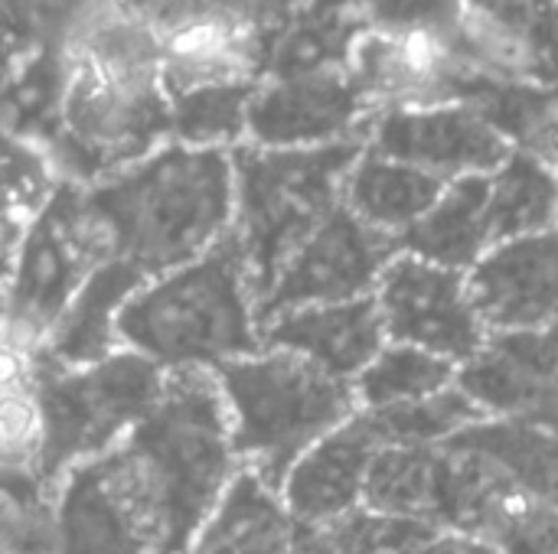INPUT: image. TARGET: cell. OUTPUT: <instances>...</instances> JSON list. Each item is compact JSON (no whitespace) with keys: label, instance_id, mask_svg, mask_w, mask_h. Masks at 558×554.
<instances>
[{"label":"cell","instance_id":"1","mask_svg":"<svg viewBox=\"0 0 558 554\" xmlns=\"http://www.w3.org/2000/svg\"><path fill=\"white\" fill-rule=\"evenodd\" d=\"M167 134L170 98L157 33L121 3L59 56L56 160L72 176L98 183L160 150Z\"/></svg>","mask_w":558,"mask_h":554},{"label":"cell","instance_id":"2","mask_svg":"<svg viewBox=\"0 0 558 554\" xmlns=\"http://www.w3.org/2000/svg\"><path fill=\"white\" fill-rule=\"evenodd\" d=\"M111 261L137 281L199 261L229 238L235 163L219 147L163 144L128 170L85 189Z\"/></svg>","mask_w":558,"mask_h":554},{"label":"cell","instance_id":"3","mask_svg":"<svg viewBox=\"0 0 558 554\" xmlns=\"http://www.w3.org/2000/svg\"><path fill=\"white\" fill-rule=\"evenodd\" d=\"M121 454L154 516L160 554H183L242 470L216 376L167 372Z\"/></svg>","mask_w":558,"mask_h":554},{"label":"cell","instance_id":"4","mask_svg":"<svg viewBox=\"0 0 558 554\" xmlns=\"http://www.w3.org/2000/svg\"><path fill=\"white\" fill-rule=\"evenodd\" d=\"M118 346L163 372H219L262 349L258 297L232 242L147 281L118 313Z\"/></svg>","mask_w":558,"mask_h":554},{"label":"cell","instance_id":"5","mask_svg":"<svg viewBox=\"0 0 558 554\" xmlns=\"http://www.w3.org/2000/svg\"><path fill=\"white\" fill-rule=\"evenodd\" d=\"M239 464L281 490L288 470L360 405L343 382L298 353L262 346L216 372Z\"/></svg>","mask_w":558,"mask_h":554},{"label":"cell","instance_id":"6","mask_svg":"<svg viewBox=\"0 0 558 554\" xmlns=\"http://www.w3.org/2000/svg\"><path fill=\"white\" fill-rule=\"evenodd\" d=\"M343 144L311 150H242L235 163L232 242L248 268L255 297L268 291L291 251L343 206V180L353 167Z\"/></svg>","mask_w":558,"mask_h":554},{"label":"cell","instance_id":"7","mask_svg":"<svg viewBox=\"0 0 558 554\" xmlns=\"http://www.w3.org/2000/svg\"><path fill=\"white\" fill-rule=\"evenodd\" d=\"M111 261L85 189L59 183L26 225L3 278V336L43 349L88 278Z\"/></svg>","mask_w":558,"mask_h":554},{"label":"cell","instance_id":"8","mask_svg":"<svg viewBox=\"0 0 558 554\" xmlns=\"http://www.w3.org/2000/svg\"><path fill=\"white\" fill-rule=\"evenodd\" d=\"M163 382L167 372L131 349H114L88 366H56L43 356L39 392L49 487L56 490L72 467L124 444L157 405Z\"/></svg>","mask_w":558,"mask_h":554},{"label":"cell","instance_id":"9","mask_svg":"<svg viewBox=\"0 0 558 554\" xmlns=\"http://www.w3.org/2000/svg\"><path fill=\"white\" fill-rule=\"evenodd\" d=\"M49 529L52 554H160L154 516L121 444L56 483Z\"/></svg>","mask_w":558,"mask_h":554},{"label":"cell","instance_id":"10","mask_svg":"<svg viewBox=\"0 0 558 554\" xmlns=\"http://www.w3.org/2000/svg\"><path fill=\"white\" fill-rule=\"evenodd\" d=\"M396 251V242L373 232L340 206L281 264L258 300V320L265 323L301 307L373 297L379 274Z\"/></svg>","mask_w":558,"mask_h":554},{"label":"cell","instance_id":"11","mask_svg":"<svg viewBox=\"0 0 558 554\" xmlns=\"http://www.w3.org/2000/svg\"><path fill=\"white\" fill-rule=\"evenodd\" d=\"M389 343L415 346L464 366L487 343V330L461 271L396 251L373 291Z\"/></svg>","mask_w":558,"mask_h":554},{"label":"cell","instance_id":"12","mask_svg":"<svg viewBox=\"0 0 558 554\" xmlns=\"http://www.w3.org/2000/svg\"><path fill=\"white\" fill-rule=\"evenodd\" d=\"M458 389L494 421L558 434V320L546 330L487 336L458 366Z\"/></svg>","mask_w":558,"mask_h":554},{"label":"cell","instance_id":"13","mask_svg":"<svg viewBox=\"0 0 558 554\" xmlns=\"http://www.w3.org/2000/svg\"><path fill=\"white\" fill-rule=\"evenodd\" d=\"M363 104L350 72L330 65L294 69L268 88L252 91L245 131L262 150L330 147L356 124Z\"/></svg>","mask_w":558,"mask_h":554},{"label":"cell","instance_id":"14","mask_svg":"<svg viewBox=\"0 0 558 554\" xmlns=\"http://www.w3.org/2000/svg\"><path fill=\"white\" fill-rule=\"evenodd\" d=\"M376 153L418 167L441 183L490 176L510 157V137L481 111L445 104L425 111H392L376 131Z\"/></svg>","mask_w":558,"mask_h":554},{"label":"cell","instance_id":"15","mask_svg":"<svg viewBox=\"0 0 558 554\" xmlns=\"http://www.w3.org/2000/svg\"><path fill=\"white\" fill-rule=\"evenodd\" d=\"M464 278L487 336L546 330L558 320V232L500 242Z\"/></svg>","mask_w":558,"mask_h":554},{"label":"cell","instance_id":"16","mask_svg":"<svg viewBox=\"0 0 558 554\" xmlns=\"http://www.w3.org/2000/svg\"><path fill=\"white\" fill-rule=\"evenodd\" d=\"M167 98L248 88L262 65V29L219 13H180L154 26Z\"/></svg>","mask_w":558,"mask_h":554},{"label":"cell","instance_id":"17","mask_svg":"<svg viewBox=\"0 0 558 554\" xmlns=\"http://www.w3.org/2000/svg\"><path fill=\"white\" fill-rule=\"evenodd\" d=\"M379 451L383 441L360 411L320 438L281 483V500L291 519L298 526H320L356 513L363 506L366 477Z\"/></svg>","mask_w":558,"mask_h":554},{"label":"cell","instance_id":"18","mask_svg":"<svg viewBox=\"0 0 558 554\" xmlns=\"http://www.w3.org/2000/svg\"><path fill=\"white\" fill-rule=\"evenodd\" d=\"M43 356L0 330V490L49 503L46 480V418H43Z\"/></svg>","mask_w":558,"mask_h":554},{"label":"cell","instance_id":"19","mask_svg":"<svg viewBox=\"0 0 558 554\" xmlns=\"http://www.w3.org/2000/svg\"><path fill=\"white\" fill-rule=\"evenodd\" d=\"M386 343L389 336L373 297L301 307L262 323V346L298 353L343 382H356Z\"/></svg>","mask_w":558,"mask_h":554},{"label":"cell","instance_id":"20","mask_svg":"<svg viewBox=\"0 0 558 554\" xmlns=\"http://www.w3.org/2000/svg\"><path fill=\"white\" fill-rule=\"evenodd\" d=\"M294 535L281 490L242 467L183 554H291Z\"/></svg>","mask_w":558,"mask_h":554},{"label":"cell","instance_id":"21","mask_svg":"<svg viewBox=\"0 0 558 554\" xmlns=\"http://www.w3.org/2000/svg\"><path fill=\"white\" fill-rule=\"evenodd\" d=\"M490 176H461L445 186L438 202L399 238V251L468 274L490 248Z\"/></svg>","mask_w":558,"mask_h":554},{"label":"cell","instance_id":"22","mask_svg":"<svg viewBox=\"0 0 558 554\" xmlns=\"http://www.w3.org/2000/svg\"><path fill=\"white\" fill-rule=\"evenodd\" d=\"M445 186L438 176L373 150L353 160L343 180V206L399 248V238L438 202Z\"/></svg>","mask_w":558,"mask_h":554},{"label":"cell","instance_id":"23","mask_svg":"<svg viewBox=\"0 0 558 554\" xmlns=\"http://www.w3.org/2000/svg\"><path fill=\"white\" fill-rule=\"evenodd\" d=\"M141 287L144 281H137L128 268L114 261L101 264L46 340L43 356L56 366H88L121 349L118 313Z\"/></svg>","mask_w":558,"mask_h":554},{"label":"cell","instance_id":"24","mask_svg":"<svg viewBox=\"0 0 558 554\" xmlns=\"http://www.w3.org/2000/svg\"><path fill=\"white\" fill-rule=\"evenodd\" d=\"M487 219L494 245L558 232V176L526 153L510 157L490 173Z\"/></svg>","mask_w":558,"mask_h":554},{"label":"cell","instance_id":"25","mask_svg":"<svg viewBox=\"0 0 558 554\" xmlns=\"http://www.w3.org/2000/svg\"><path fill=\"white\" fill-rule=\"evenodd\" d=\"M438 496V447H383L369 467L363 509L389 519L435 526Z\"/></svg>","mask_w":558,"mask_h":554},{"label":"cell","instance_id":"26","mask_svg":"<svg viewBox=\"0 0 558 554\" xmlns=\"http://www.w3.org/2000/svg\"><path fill=\"white\" fill-rule=\"evenodd\" d=\"M458 382V366L415 346L386 343V349L353 382L360 411L402 408L432 398Z\"/></svg>","mask_w":558,"mask_h":554},{"label":"cell","instance_id":"27","mask_svg":"<svg viewBox=\"0 0 558 554\" xmlns=\"http://www.w3.org/2000/svg\"><path fill=\"white\" fill-rule=\"evenodd\" d=\"M441 529L356 509L320 526H298L291 554H418Z\"/></svg>","mask_w":558,"mask_h":554},{"label":"cell","instance_id":"28","mask_svg":"<svg viewBox=\"0 0 558 554\" xmlns=\"http://www.w3.org/2000/svg\"><path fill=\"white\" fill-rule=\"evenodd\" d=\"M56 180L46 157L16 137H0V281L26 225L52 196Z\"/></svg>","mask_w":558,"mask_h":554},{"label":"cell","instance_id":"29","mask_svg":"<svg viewBox=\"0 0 558 554\" xmlns=\"http://www.w3.org/2000/svg\"><path fill=\"white\" fill-rule=\"evenodd\" d=\"M124 0H0V20L29 46L59 56Z\"/></svg>","mask_w":558,"mask_h":554},{"label":"cell","instance_id":"30","mask_svg":"<svg viewBox=\"0 0 558 554\" xmlns=\"http://www.w3.org/2000/svg\"><path fill=\"white\" fill-rule=\"evenodd\" d=\"M481 545L497 554H558V506L523 496Z\"/></svg>","mask_w":558,"mask_h":554},{"label":"cell","instance_id":"31","mask_svg":"<svg viewBox=\"0 0 558 554\" xmlns=\"http://www.w3.org/2000/svg\"><path fill=\"white\" fill-rule=\"evenodd\" d=\"M3 310L7 307H3V281H0V330H3Z\"/></svg>","mask_w":558,"mask_h":554},{"label":"cell","instance_id":"32","mask_svg":"<svg viewBox=\"0 0 558 554\" xmlns=\"http://www.w3.org/2000/svg\"><path fill=\"white\" fill-rule=\"evenodd\" d=\"M556 52H558V16H556Z\"/></svg>","mask_w":558,"mask_h":554}]
</instances>
